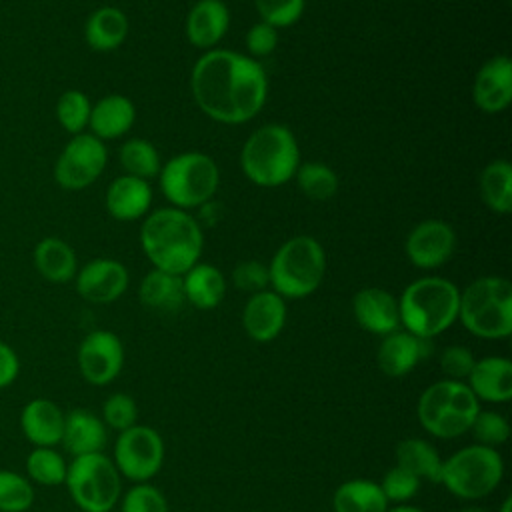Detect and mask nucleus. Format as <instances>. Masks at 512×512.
Listing matches in <instances>:
<instances>
[{"mask_svg": "<svg viewBox=\"0 0 512 512\" xmlns=\"http://www.w3.org/2000/svg\"><path fill=\"white\" fill-rule=\"evenodd\" d=\"M158 176L164 198L180 210L200 208L210 202L220 184L216 162L198 150L172 156L162 164Z\"/></svg>", "mask_w": 512, "mask_h": 512, "instance_id": "obj_8", "label": "nucleus"}, {"mask_svg": "<svg viewBox=\"0 0 512 512\" xmlns=\"http://www.w3.org/2000/svg\"><path fill=\"white\" fill-rule=\"evenodd\" d=\"M472 100L486 114H498L508 108L512 102V62L508 56H492L478 68Z\"/></svg>", "mask_w": 512, "mask_h": 512, "instance_id": "obj_16", "label": "nucleus"}, {"mask_svg": "<svg viewBox=\"0 0 512 512\" xmlns=\"http://www.w3.org/2000/svg\"><path fill=\"white\" fill-rule=\"evenodd\" d=\"M480 400L462 380H438L430 384L418 400V420L426 432L436 438H458L470 430Z\"/></svg>", "mask_w": 512, "mask_h": 512, "instance_id": "obj_7", "label": "nucleus"}, {"mask_svg": "<svg viewBox=\"0 0 512 512\" xmlns=\"http://www.w3.org/2000/svg\"><path fill=\"white\" fill-rule=\"evenodd\" d=\"M140 246L156 270L182 276L200 260L204 232L186 210L158 208L142 222Z\"/></svg>", "mask_w": 512, "mask_h": 512, "instance_id": "obj_2", "label": "nucleus"}, {"mask_svg": "<svg viewBox=\"0 0 512 512\" xmlns=\"http://www.w3.org/2000/svg\"><path fill=\"white\" fill-rule=\"evenodd\" d=\"M294 178L300 192L314 202H326L338 192V176L324 162H300Z\"/></svg>", "mask_w": 512, "mask_h": 512, "instance_id": "obj_33", "label": "nucleus"}, {"mask_svg": "<svg viewBox=\"0 0 512 512\" xmlns=\"http://www.w3.org/2000/svg\"><path fill=\"white\" fill-rule=\"evenodd\" d=\"M136 120L134 102L124 94H108L92 104L90 110V134L104 140H114L124 136Z\"/></svg>", "mask_w": 512, "mask_h": 512, "instance_id": "obj_25", "label": "nucleus"}, {"mask_svg": "<svg viewBox=\"0 0 512 512\" xmlns=\"http://www.w3.org/2000/svg\"><path fill=\"white\" fill-rule=\"evenodd\" d=\"M386 512H424V510L416 508V506H408V504H398L394 508H388Z\"/></svg>", "mask_w": 512, "mask_h": 512, "instance_id": "obj_47", "label": "nucleus"}, {"mask_svg": "<svg viewBox=\"0 0 512 512\" xmlns=\"http://www.w3.org/2000/svg\"><path fill=\"white\" fill-rule=\"evenodd\" d=\"M164 462V442L150 426L134 424L122 430L114 444V466L132 482H146L158 474Z\"/></svg>", "mask_w": 512, "mask_h": 512, "instance_id": "obj_12", "label": "nucleus"}, {"mask_svg": "<svg viewBox=\"0 0 512 512\" xmlns=\"http://www.w3.org/2000/svg\"><path fill=\"white\" fill-rule=\"evenodd\" d=\"M468 388L478 400L504 404L512 398V362L502 356H486L474 362Z\"/></svg>", "mask_w": 512, "mask_h": 512, "instance_id": "obj_21", "label": "nucleus"}, {"mask_svg": "<svg viewBox=\"0 0 512 512\" xmlns=\"http://www.w3.org/2000/svg\"><path fill=\"white\" fill-rule=\"evenodd\" d=\"M106 210L120 222H132L148 214L152 204V188L148 180L136 176H118L106 190Z\"/></svg>", "mask_w": 512, "mask_h": 512, "instance_id": "obj_22", "label": "nucleus"}, {"mask_svg": "<svg viewBox=\"0 0 512 512\" xmlns=\"http://www.w3.org/2000/svg\"><path fill=\"white\" fill-rule=\"evenodd\" d=\"M460 290L442 276H424L410 282L400 300V324L406 332L432 340L458 320Z\"/></svg>", "mask_w": 512, "mask_h": 512, "instance_id": "obj_3", "label": "nucleus"}, {"mask_svg": "<svg viewBox=\"0 0 512 512\" xmlns=\"http://www.w3.org/2000/svg\"><path fill=\"white\" fill-rule=\"evenodd\" d=\"M128 28V16L120 8L100 6L88 16L84 24V38L92 50L110 52L126 40Z\"/></svg>", "mask_w": 512, "mask_h": 512, "instance_id": "obj_26", "label": "nucleus"}, {"mask_svg": "<svg viewBox=\"0 0 512 512\" xmlns=\"http://www.w3.org/2000/svg\"><path fill=\"white\" fill-rule=\"evenodd\" d=\"M92 102L82 90H66L56 102V120L68 134H80L88 126Z\"/></svg>", "mask_w": 512, "mask_h": 512, "instance_id": "obj_36", "label": "nucleus"}, {"mask_svg": "<svg viewBox=\"0 0 512 512\" xmlns=\"http://www.w3.org/2000/svg\"><path fill=\"white\" fill-rule=\"evenodd\" d=\"M458 320L484 340H502L512 332V284L504 276H480L460 290Z\"/></svg>", "mask_w": 512, "mask_h": 512, "instance_id": "obj_5", "label": "nucleus"}, {"mask_svg": "<svg viewBox=\"0 0 512 512\" xmlns=\"http://www.w3.org/2000/svg\"><path fill=\"white\" fill-rule=\"evenodd\" d=\"M404 250L408 260L422 270L444 266L456 250L454 228L438 218L418 222L406 236Z\"/></svg>", "mask_w": 512, "mask_h": 512, "instance_id": "obj_13", "label": "nucleus"}, {"mask_svg": "<svg viewBox=\"0 0 512 512\" xmlns=\"http://www.w3.org/2000/svg\"><path fill=\"white\" fill-rule=\"evenodd\" d=\"M232 284L238 290H244L250 294L266 290L270 286L268 266L260 260H242L232 270Z\"/></svg>", "mask_w": 512, "mask_h": 512, "instance_id": "obj_43", "label": "nucleus"}, {"mask_svg": "<svg viewBox=\"0 0 512 512\" xmlns=\"http://www.w3.org/2000/svg\"><path fill=\"white\" fill-rule=\"evenodd\" d=\"M20 372V360L12 346L0 340V390L10 386Z\"/></svg>", "mask_w": 512, "mask_h": 512, "instance_id": "obj_46", "label": "nucleus"}, {"mask_svg": "<svg viewBox=\"0 0 512 512\" xmlns=\"http://www.w3.org/2000/svg\"><path fill=\"white\" fill-rule=\"evenodd\" d=\"M432 350L430 340L414 336L406 330H394L382 336L376 352L378 368L392 378L410 374Z\"/></svg>", "mask_w": 512, "mask_h": 512, "instance_id": "obj_17", "label": "nucleus"}, {"mask_svg": "<svg viewBox=\"0 0 512 512\" xmlns=\"http://www.w3.org/2000/svg\"><path fill=\"white\" fill-rule=\"evenodd\" d=\"M470 432L480 446L496 448L510 438V424L508 420L492 410H478L470 424Z\"/></svg>", "mask_w": 512, "mask_h": 512, "instance_id": "obj_38", "label": "nucleus"}, {"mask_svg": "<svg viewBox=\"0 0 512 512\" xmlns=\"http://www.w3.org/2000/svg\"><path fill=\"white\" fill-rule=\"evenodd\" d=\"M352 312L366 332L386 336L400 328L398 298L384 288L368 286L358 290L352 298Z\"/></svg>", "mask_w": 512, "mask_h": 512, "instance_id": "obj_18", "label": "nucleus"}, {"mask_svg": "<svg viewBox=\"0 0 512 512\" xmlns=\"http://www.w3.org/2000/svg\"><path fill=\"white\" fill-rule=\"evenodd\" d=\"M190 90L208 118L222 124H244L262 110L268 78L256 58L212 48L194 62Z\"/></svg>", "mask_w": 512, "mask_h": 512, "instance_id": "obj_1", "label": "nucleus"}, {"mask_svg": "<svg viewBox=\"0 0 512 512\" xmlns=\"http://www.w3.org/2000/svg\"><path fill=\"white\" fill-rule=\"evenodd\" d=\"M20 428L34 446L52 448L60 444L64 430V412L48 398H32L20 414Z\"/></svg>", "mask_w": 512, "mask_h": 512, "instance_id": "obj_23", "label": "nucleus"}, {"mask_svg": "<svg viewBox=\"0 0 512 512\" xmlns=\"http://www.w3.org/2000/svg\"><path fill=\"white\" fill-rule=\"evenodd\" d=\"M64 484L84 512H110L122 492L120 472L104 452L74 456Z\"/></svg>", "mask_w": 512, "mask_h": 512, "instance_id": "obj_10", "label": "nucleus"}, {"mask_svg": "<svg viewBox=\"0 0 512 512\" xmlns=\"http://www.w3.org/2000/svg\"><path fill=\"white\" fill-rule=\"evenodd\" d=\"M474 362H476V358L472 356V352L460 344L448 346L440 354V368L446 374V378H450V380L464 382L468 378Z\"/></svg>", "mask_w": 512, "mask_h": 512, "instance_id": "obj_44", "label": "nucleus"}, {"mask_svg": "<svg viewBox=\"0 0 512 512\" xmlns=\"http://www.w3.org/2000/svg\"><path fill=\"white\" fill-rule=\"evenodd\" d=\"M244 176L262 188H276L294 178L300 166L296 136L284 124H264L244 142L240 152Z\"/></svg>", "mask_w": 512, "mask_h": 512, "instance_id": "obj_4", "label": "nucleus"}, {"mask_svg": "<svg viewBox=\"0 0 512 512\" xmlns=\"http://www.w3.org/2000/svg\"><path fill=\"white\" fill-rule=\"evenodd\" d=\"M120 166L128 176H136L142 180L158 176L162 164L156 146L144 138H130L120 146L118 152Z\"/></svg>", "mask_w": 512, "mask_h": 512, "instance_id": "obj_34", "label": "nucleus"}, {"mask_svg": "<svg viewBox=\"0 0 512 512\" xmlns=\"http://www.w3.org/2000/svg\"><path fill=\"white\" fill-rule=\"evenodd\" d=\"M498 512H512V496L504 498V502H502V506H500Z\"/></svg>", "mask_w": 512, "mask_h": 512, "instance_id": "obj_48", "label": "nucleus"}, {"mask_svg": "<svg viewBox=\"0 0 512 512\" xmlns=\"http://www.w3.org/2000/svg\"><path fill=\"white\" fill-rule=\"evenodd\" d=\"M326 272L322 244L306 234L288 238L268 264L270 286L284 300H298L318 290Z\"/></svg>", "mask_w": 512, "mask_h": 512, "instance_id": "obj_6", "label": "nucleus"}, {"mask_svg": "<svg viewBox=\"0 0 512 512\" xmlns=\"http://www.w3.org/2000/svg\"><path fill=\"white\" fill-rule=\"evenodd\" d=\"M124 364V346L110 330H94L78 346V368L86 382L104 386L112 382Z\"/></svg>", "mask_w": 512, "mask_h": 512, "instance_id": "obj_14", "label": "nucleus"}, {"mask_svg": "<svg viewBox=\"0 0 512 512\" xmlns=\"http://www.w3.org/2000/svg\"><path fill=\"white\" fill-rule=\"evenodd\" d=\"M78 294L94 304H110L118 300L130 282L126 266L114 258H94L86 262L74 276Z\"/></svg>", "mask_w": 512, "mask_h": 512, "instance_id": "obj_15", "label": "nucleus"}, {"mask_svg": "<svg viewBox=\"0 0 512 512\" xmlns=\"http://www.w3.org/2000/svg\"><path fill=\"white\" fill-rule=\"evenodd\" d=\"M34 502L28 478L12 470H0V512H26Z\"/></svg>", "mask_w": 512, "mask_h": 512, "instance_id": "obj_37", "label": "nucleus"}, {"mask_svg": "<svg viewBox=\"0 0 512 512\" xmlns=\"http://www.w3.org/2000/svg\"><path fill=\"white\" fill-rule=\"evenodd\" d=\"M106 440V424L94 412L86 408H76L64 414V430L60 444H64V448L72 456L102 452Z\"/></svg>", "mask_w": 512, "mask_h": 512, "instance_id": "obj_24", "label": "nucleus"}, {"mask_svg": "<svg viewBox=\"0 0 512 512\" xmlns=\"http://www.w3.org/2000/svg\"><path fill=\"white\" fill-rule=\"evenodd\" d=\"M504 476V460L496 448L470 444L442 462L440 484L462 500L492 494Z\"/></svg>", "mask_w": 512, "mask_h": 512, "instance_id": "obj_9", "label": "nucleus"}, {"mask_svg": "<svg viewBox=\"0 0 512 512\" xmlns=\"http://www.w3.org/2000/svg\"><path fill=\"white\" fill-rule=\"evenodd\" d=\"M242 324L252 340H274L286 324V300L268 288L252 294L242 310Z\"/></svg>", "mask_w": 512, "mask_h": 512, "instance_id": "obj_19", "label": "nucleus"}, {"mask_svg": "<svg viewBox=\"0 0 512 512\" xmlns=\"http://www.w3.org/2000/svg\"><path fill=\"white\" fill-rule=\"evenodd\" d=\"M120 512H168V502L156 486L138 482L122 496Z\"/></svg>", "mask_w": 512, "mask_h": 512, "instance_id": "obj_42", "label": "nucleus"}, {"mask_svg": "<svg viewBox=\"0 0 512 512\" xmlns=\"http://www.w3.org/2000/svg\"><path fill=\"white\" fill-rule=\"evenodd\" d=\"M68 464L60 452L46 446H36L26 458L28 478L42 486H58L66 480Z\"/></svg>", "mask_w": 512, "mask_h": 512, "instance_id": "obj_35", "label": "nucleus"}, {"mask_svg": "<svg viewBox=\"0 0 512 512\" xmlns=\"http://www.w3.org/2000/svg\"><path fill=\"white\" fill-rule=\"evenodd\" d=\"M388 504L380 484L366 478L346 480L332 496L334 512H386Z\"/></svg>", "mask_w": 512, "mask_h": 512, "instance_id": "obj_30", "label": "nucleus"}, {"mask_svg": "<svg viewBox=\"0 0 512 512\" xmlns=\"http://www.w3.org/2000/svg\"><path fill=\"white\" fill-rule=\"evenodd\" d=\"M34 268L38 274L54 284H64L72 280L78 272V262L72 246L60 238H42L32 252Z\"/></svg>", "mask_w": 512, "mask_h": 512, "instance_id": "obj_27", "label": "nucleus"}, {"mask_svg": "<svg viewBox=\"0 0 512 512\" xmlns=\"http://www.w3.org/2000/svg\"><path fill=\"white\" fill-rule=\"evenodd\" d=\"M108 150L100 138L88 132L74 134L54 164V180L64 190H84L104 172Z\"/></svg>", "mask_w": 512, "mask_h": 512, "instance_id": "obj_11", "label": "nucleus"}, {"mask_svg": "<svg viewBox=\"0 0 512 512\" xmlns=\"http://www.w3.org/2000/svg\"><path fill=\"white\" fill-rule=\"evenodd\" d=\"M230 12L222 0H198L184 22L186 38L200 50H212L228 32Z\"/></svg>", "mask_w": 512, "mask_h": 512, "instance_id": "obj_20", "label": "nucleus"}, {"mask_svg": "<svg viewBox=\"0 0 512 512\" xmlns=\"http://www.w3.org/2000/svg\"><path fill=\"white\" fill-rule=\"evenodd\" d=\"M420 482H422L420 478H416L412 472H408L406 468L396 464L384 474L380 488L388 502L404 504L410 498H414V494L420 490Z\"/></svg>", "mask_w": 512, "mask_h": 512, "instance_id": "obj_41", "label": "nucleus"}, {"mask_svg": "<svg viewBox=\"0 0 512 512\" xmlns=\"http://www.w3.org/2000/svg\"><path fill=\"white\" fill-rule=\"evenodd\" d=\"M278 46V30L266 22H256L246 32V48L252 58L268 56Z\"/></svg>", "mask_w": 512, "mask_h": 512, "instance_id": "obj_45", "label": "nucleus"}, {"mask_svg": "<svg viewBox=\"0 0 512 512\" xmlns=\"http://www.w3.org/2000/svg\"><path fill=\"white\" fill-rule=\"evenodd\" d=\"M184 298L200 310L216 308L226 294V280L220 268L208 262H196L182 274Z\"/></svg>", "mask_w": 512, "mask_h": 512, "instance_id": "obj_28", "label": "nucleus"}, {"mask_svg": "<svg viewBox=\"0 0 512 512\" xmlns=\"http://www.w3.org/2000/svg\"><path fill=\"white\" fill-rule=\"evenodd\" d=\"M480 194L484 204L496 214L512 210V164L508 160H492L480 174Z\"/></svg>", "mask_w": 512, "mask_h": 512, "instance_id": "obj_32", "label": "nucleus"}, {"mask_svg": "<svg viewBox=\"0 0 512 512\" xmlns=\"http://www.w3.org/2000/svg\"><path fill=\"white\" fill-rule=\"evenodd\" d=\"M396 464L412 472L420 480L440 484L442 458L436 448L422 438H406L396 444Z\"/></svg>", "mask_w": 512, "mask_h": 512, "instance_id": "obj_31", "label": "nucleus"}, {"mask_svg": "<svg viewBox=\"0 0 512 512\" xmlns=\"http://www.w3.org/2000/svg\"><path fill=\"white\" fill-rule=\"evenodd\" d=\"M458 512H488L484 508H478V506H466V508H460Z\"/></svg>", "mask_w": 512, "mask_h": 512, "instance_id": "obj_49", "label": "nucleus"}, {"mask_svg": "<svg viewBox=\"0 0 512 512\" xmlns=\"http://www.w3.org/2000/svg\"><path fill=\"white\" fill-rule=\"evenodd\" d=\"M138 298L152 310L176 312L186 302L182 276L152 268L138 286Z\"/></svg>", "mask_w": 512, "mask_h": 512, "instance_id": "obj_29", "label": "nucleus"}, {"mask_svg": "<svg viewBox=\"0 0 512 512\" xmlns=\"http://www.w3.org/2000/svg\"><path fill=\"white\" fill-rule=\"evenodd\" d=\"M138 418V406L132 396L124 392L110 394L102 406V422L118 432L128 430L136 424Z\"/></svg>", "mask_w": 512, "mask_h": 512, "instance_id": "obj_40", "label": "nucleus"}, {"mask_svg": "<svg viewBox=\"0 0 512 512\" xmlns=\"http://www.w3.org/2000/svg\"><path fill=\"white\" fill-rule=\"evenodd\" d=\"M306 0H254L260 22L272 28H286L300 20Z\"/></svg>", "mask_w": 512, "mask_h": 512, "instance_id": "obj_39", "label": "nucleus"}]
</instances>
